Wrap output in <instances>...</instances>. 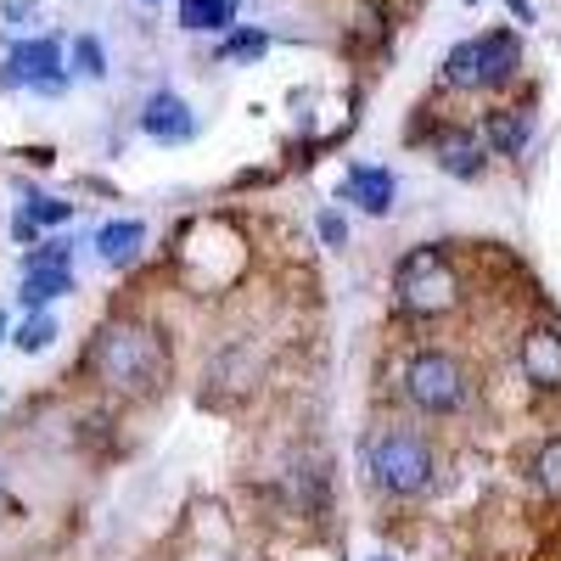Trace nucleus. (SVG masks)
<instances>
[{
	"instance_id": "nucleus-20",
	"label": "nucleus",
	"mask_w": 561,
	"mask_h": 561,
	"mask_svg": "<svg viewBox=\"0 0 561 561\" xmlns=\"http://www.w3.org/2000/svg\"><path fill=\"white\" fill-rule=\"evenodd\" d=\"M28 214H34L39 225H68V219H73V203H62V197H34Z\"/></svg>"
},
{
	"instance_id": "nucleus-23",
	"label": "nucleus",
	"mask_w": 561,
	"mask_h": 561,
	"mask_svg": "<svg viewBox=\"0 0 561 561\" xmlns=\"http://www.w3.org/2000/svg\"><path fill=\"white\" fill-rule=\"evenodd\" d=\"M12 230H18V242H34V230H39V219H34V214H23V219H18Z\"/></svg>"
},
{
	"instance_id": "nucleus-15",
	"label": "nucleus",
	"mask_w": 561,
	"mask_h": 561,
	"mask_svg": "<svg viewBox=\"0 0 561 561\" xmlns=\"http://www.w3.org/2000/svg\"><path fill=\"white\" fill-rule=\"evenodd\" d=\"M264 51H270V34H264V28H242V34H230V39L219 45L225 62H259Z\"/></svg>"
},
{
	"instance_id": "nucleus-26",
	"label": "nucleus",
	"mask_w": 561,
	"mask_h": 561,
	"mask_svg": "<svg viewBox=\"0 0 561 561\" xmlns=\"http://www.w3.org/2000/svg\"><path fill=\"white\" fill-rule=\"evenodd\" d=\"M466 7H478V0H466Z\"/></svg>"
},
{
	"instance_id": "nucleus-19",
	"label": "nucleus",
	"mask_w": 561,
	"mask_h": 561,
	"mask_svg": "<svg viewBox=\"0 0 561 561\" xmlns=\"http://www.w3.org/2000/svg\"><path fill=\"white\" fill-rule=\"evenodd\" d=\"M68 259H73V248L57 237V242H39V248H28L23 270H68Z\"/></svg>"
},
{
	"instance_id": "nucleus-25",
	"label": "nucleus",
	"mask_w": 561,
	"mask_h": 561,
	"mask_svg": "<svg viewBox=\"0 0 561 561\" xmlns=\"http://www.w3.org/2000/svg\"><path fill=\"white\" fill-rule=\"evenodd\" d=\"M0 337H7V314H0Z\"/></svg>"
},
{
	"instance_id": "nucleus-22",
	"label": "nucleus",
	"mask_w": 561,
	"mask_h": 561,
	"mask_svg": "<svg viewBox=\"0 0 561 561\" xmlns=\"http://www.w3.org/2000/svg\"><path fill=\"white\" fill-rule=\"evenodd\" d=\"M505 7H511V18H517V23H534V0H505Z\"/></svg>"
},
{
	"instance_id": "nucleus-12",
	"label": "nucleus",
	"mask_w": 561,
	"mask_h": 561,
	"mask_svg": "<svg viewBox=\"0 0 561 561\" xmlns=\"http://www.w3.org/2000/svg\"><path fill=\"white\" fill-rule=\"evenodd\" d=\"M140 242H147V225H140V219H113V225L96 230V253H102V264H113V270L135 264V259H140Z\"/></svg>"
},
{
	"instance_id": "nucleus-2",
	"label": "nucleus",
	"mask_w": 561,
	"mask_h": 561,
	"mask_svg": "<svg viewBox=\"0 0 561 561\" xmlns=\"http://www.w3.org/2000/svg\"><path fill=\"white\" fill-rule=\"evenodd\" d=\"M365 466H370V478H377V489L382 494H393V500H410V494H421L433 483V444H427V433H415V427H404V421H393V427H382L377 438H370V449H365Z\"/></svg>"
},
{
	"instance_id": "nucleus-24",
	"label": "nucleus",
	"mask_w": 561,
	"mask_h": 561,
	"mask_svg": "<svg viewBox=\"0 0 561 561\" xmlns=\"http://www.w3.org/2000/svg\"><path fill=\"white\" fill-rule=\"evenodd\" d=\"M28 12H34V0H7V18H12V23H23Z\"/></svg>"
},
{
	"instance_id": "nucleus-9",
	"label": "nucleus",
	"mask_w": 561,
	"mask_h": 561,
	"mask_svg": "<svg viewBox=\"0 0 561 561\" xmlns=\"http://www.w3.org/2000/svg\"><path fill=\"white\" fill-rule=\"evenodd\" d=\"M523 370L534 388H561V332L556 325H534L523 337Z\"/></svg>"
},
{
	"instance_id": "nucleus-3",
	"label": "nucleus",
	"mask_w": 561,
	"mask_h": 561,
	"mask_svg": "<svg viewBox=\"0 0 561 561\" xmlns=\"http://www.w3.org/2000/svg\"><path fill=\"white\" fill-rule=\"evenodd\" d=\"M517 68H523V45H517V34H505V28L460 39L455 51L444 57V79L455 90H500V84L517 79Z\"/></svg>"
},
{
	"instance_id": "nucleus-21",
	"label": "nucleus",
	"mask_w": 561,
	"mask_h": 561,
	"mask_svg": "<svg viewBox=\"0 0 561 561\" xmlns=\"http://www.w3.org/2000/svg\"><path fill=\"white\" fill-rule=\"evenodd\" d=\"M320 237H325V248H343V242H348L343 214H320Z\"/></svg>"
},
{
	"instance_id": "nucleus-11",
	"label": "nucleus",
	"mask_w": 561,
	"mask_h": 561,
	"mask_svg": "<svg viewBox=\"0 0 561 561\" xmlns=\"http://www.w3.org/2000/svg\"><path fill=\"white\" fill-rule=\"evenodd\" d=\"M528 135H534L528 107H500V113H489V124H483L489 152H500V158H517V152L528 147Z\"/></svg>"
},
{
	"instance_id": "nucleus-27",
	"label": "nucleus",
	"mask_w": 561,
	"mask_h": 561,
	"mask_svg": "<svg viewBox=\"0 0 561 561\" xmlns=\"http://www.w3.org/2000/svg\"><path fill=\"white\" fill-rule=\"evenodd\" d=\"M147 7H158V0H147Z\"/></svg>"
},
{
	"instance_id": "nucleus-7",
	"label": "nucleus",
	"mask_w": 561,
	"mask_h": 561,
	"mask_svg": "<svg viewBox=\"0 0 561 561\" xmlns=\"http://www.w3.org/2000/svg\"><path fill=\"white\" fill-rule=\"evenodd\" d=\"M489 152V140H478L472 129H438V140H433V158H438V169L444 174H455V180H478L483 174V158Z\"/></svg>"
},
{
	"instance_id": "nucleus-5",
	"label": "nucleus",
	"mask_w": 561,
	"mask_h": 561,
	"mask_svg": "<svg viewBox=\"0 0 561 561\" xmlns=\"http://www.w3.org/2000/svg\"><path fill=\"white\" fill-rule=\"evenodd\" d=\"M404 393L421 415H455L472 399V382H466V365L444 348H421L410 365H404Z\"/></svg>"
},
{
	"instance_id": "nucleus-4",
	"label": "nucleus",
	"mask_w": 561,
	"mask_h": 561,
	"mask_svg": "<svg viewBox=\"0 0 561 561\" xmlns=\"http://www.w3.org/2000/svg\"><path fill=\"white\" fill-rule=\"evenodd\" d=\"M393 293H399V309L410 314H449L460 304V280L438 248H410L393 270Z\"/></svg>"
},
{
	"instance_id": "nucleus-13",
	"label": "nucleus",
	"mask_w": 561,
	"mask_h": 561,
	"mask_svg": "<svg viewBox=\"0 0 561 561\" xmlns=\"http://www.w3.org/2000/svg\"><path fill=\"white\" fill-rule=\"evenodd\" d=\"M230 23H237V0H180V28L225 34Z\"/></svg>"
},
{
	"instance_id": "nucleus-1",
	"label": "nucleus",
	"mask_w": 561,
	"mask_h": 561,
	"mask_svg": "<svg viewBox=\"0 0 561 561\" xmlns=\"http://www.w3.org/2000/svg\"><path fill=\"white\" fill-rule=\"evenodd\" d=\"M90 370H96V382L113 388V393H152L169 370V348H163L158 332H147V325L113 320L96 337V348H90Z\"/></svg>"
},
{
	"instance_id": "nucleus-8",
	"label": "nucleus",
	"mask_w": 561,
	"mask_h": 561,
	"mask_svg": "<svg viewBox=\"0 0 561 561\" xmlns=\"http://www.w3.org/2000/svg\"><path fill=\"white\" fill-rule=\"evenodd\" d=\"M140 129H147L152 140H192L197 118H192V107H185L174 90H158V96H147V107H140Z\"/></svg>"
},
{
	"instance_id": "nucleus-17",
	"label": "nucleus",
	"mask_w": 561,
	"mask_h": 561,
	"mask_svg": "<svg viewBox=\"0 0 561 561\" xmlns=\"http://www.w3.org/2000/svg\"><path fill=\"white\" fill-rule=\"evenodd\" d=\"M534 478H539V489H545L550 500H561V438H550V444L539 449V460H534Z\"/></svg>"
},
{
	"instance_id": "nucleus-6",
	"label": "nucleus",
	"mask_w": 561,
	"mask_h": 561,
	"mask_svg": "<svg viewBox=\"0 0 561 561\" xmlns=\"http://www.w3.org/2000/svg\"><path fill=\"white\" fill-rule=\"evenodd\" d=\"M0 79H7L12 90H18V84H34V90H45V96H57V90H62V45H57L51 34L18 45Z\"/></svg>"
},
{
	"instance_id": "nucleus-18",
	"label": "nucleus",
	"mask_w": 561,
	"mask_h": 561,
	"mask_svg": "<svg viewBox=\"0 0 561 561\" xmlns=\"http://www.w3.org/2000/svg\"><path fill=\"white\" fill-rule=\"evenodd\" d=\"M73 68H79L84 79H107V57H102V39H96V34H79V39H73Z\"/></svg>"
},
{
	"instance_id": "nucleus-14",
	"label": "nucleus",
	"mask_w": 561,
	"mask_h": 561,
	"mask_svg": "<svg viewBox=\"0 0 561 561\" xmlns=\"http://www.w3.org/2000/svg\"><path fill=\"white\" fill-rule=\"evenodd\" d=\"M62 293H73V275L68 270H23V304L28 309H45V304H57Z\"/></svg>"
},
{
	"instance_id": "nucleus-10",
	"label": "nucleus",
	"mask_w": 561,
	"mask_h": 561,
	"mask_svg": "<svg viewBox=\"0 0 561 561\" xmlns=\"http://www.w3.org/2000/svg\"><path fill=\"white\" fill-rule=\"evenodd\" d=\"M343 192H348V203H359L365 214H388L399 180H393V169H377V163H348Z\"/></svg>"
},
{
	"instance_id": "nucleus-16",
	"label": "nucleus",
	"mask_w": 561,
	"mask_h": 561,
	"mask_svg": "<svg viewBox=\"0 0 561 561\" xmlns=\"http://www.w3.org/2000/svg\"><path fill=\"white\" fill-rule=\"evenodd\" d=\"M51 343H57V320L45 314V309L28 314V320H23V332H18V348H23V354H45Z\"/></svg>"
}]
</instances>
